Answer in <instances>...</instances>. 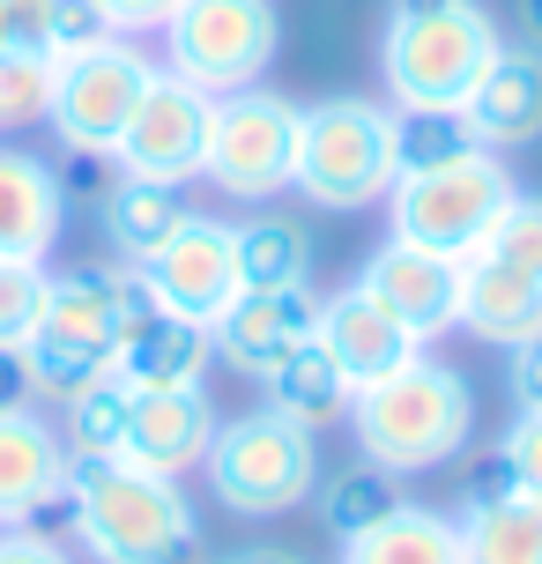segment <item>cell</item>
I'll use <instances>...</instances> for the list:
<instances>
[{"label":"cell","instance_id":"5bb4252c","mask_svg":"<svg viewBox=\"0 0 542 564\" xmlns=\"http://www.w3.org/2000/svg\"><path fill=\"white\" fill-rule=\"evenodd\" d=\"M460 268H468V260H446V253L409 246V238H387V246L357 268V282H365L379 305H394L401 327L431 349L438 335L460 327Z\"/></svg>","mask_w":542,"mask_h":564},{"label":"cell","instance_id":"f1b7e54d","mask_svg":"<svg viewBox=\"0 0 542 564\" xmlns=\"http://www.w3.org/2000/svg\"><path fill=\"white\" fill-rule=\"evenodd\" d=\"M53 83H59V59L45 45H8L0 53V134H30V127H45L53 112Z\"/></svg>","mask_w":542,"mask_h":564},{"label":"cell","instance_id":"4fadbf2b","mask_svg":"<svg viewBox=\"0 0 542 564\" xmlns=\"http://www.w3.org/2000/svg\"><path fill=\"white\" fill-rule=\"evenodd\" d=\"M142 319H156V297H149L142 268H67V275L45 282V319L37 327L112 365L119 341L134 335Z\"/></svg>","mask_w":542,"mask_h":564},{"label":"cell","instance_id":"52a82bcc","mask_svg":"<svg viewBox=\"0 0 542 564\" xmlns=\"http://www.w3.org/2000/svg\"><path fill=\"white\" fill-rule=\"evenodd\" d=\"M275 45H283L275 0H178L164 23V67L208 97L253 89L275 67Z\"/></svg>","mask_w":542,"mask_h":564},{"label":"cell","instance_id":"ab89813d","mask_svg":"<svg viewBox=\"0 0 542 564\" xmlns=\"http://www.w3.org/2000/svg\"><path fill=\"white\" fill-rule=\"evenodd\" d=\"M224 564H305L297 550H238V557H224Z\"/></svg>","mask_w":542,"mask_h":564},{"label":"cell","instance_id":"f546056e","mask_svg":"<svg viewBox=\"0 0 542 564\" xmlns=\"http://www.w3.org/2000/svg\"><path fill=\"white\" fill-rule=\"evenodd\" d=\"M45 260H0V349H23L45 319Z\"/></svg>","mask_w":542,"mask_h":564},{"label":"cell","instance_id":"9a60e30c","mask_svg":"<svg viewBox=\"0 0 542 564\" xmlns=\"http://www.w3.org/2000/svg\"><path fill=\"white\" fill-rule=\"evenodd\" d=\"M313 327H319V290L313 282H290V290H238L230 312L208 327V341H216V357L230 371L268 379Z\"/></svg>","mask_w":542,"mask_h":564},{"label":"cell","instance_id":"2e32d148","mask_svg":"<svg viewBox=\"0 0 542 564\" xmlns=\"http://www.w3.org/2000/svg\"><path fill=\"white\" fill-rule=\"evenodd\" d=\"M319 349L335 357V365L349 371V387H371V379H387V371L416 365L424 357V341L401 327L394 305H379L365 282H349V290H335V297H319Z\"/></svg>","mask_w":542,"mask_h":564},{"label":"cell","instance_id":"1f68e13d","mask_svg":"<svg viewBox=\"0 0 542 564\" xmlns=\"http://www.w3.org/2000/svg\"><path fill=\"white\" fill-rule=\"evenodd\" d=\"M105 37H119V30L97 0H53V8L37 15V45L53 59H75V53H89V45H105Z\"/></svg>","mask_w":542,"mask_h":564},{"label":"cell","instance_id":"ac0fdd59","mask_svg":"<svg viewBox=\"0 0 542 564\" xmlns=\"http://www.w3.org/2000/svg\"><path fill=\"white\" fill-rule=\"evenodd\" d=\"M67 230V178L30 149H0V260H53Z\"/></svg>","mask_w":542,"mask_h":564},{"label":"cell","instance_id":"ffe728a7","mask_svg":"<svg viewBox=\"0 0 542 564\" xmlns=\"http://www.w3.org/2000/svg\"><path fill=\"white\" fill-rule=\"evenodd\" d=\"M460 550L468 564H542V498L513 490L506 468H490V476L468 482V498H460Z\"/></svg>","mask_w":542,"mask_h":564},{"label":"cell","instance_id":"60d3db41","mask_svg":"<svg viewBox=\"0 0 542 564\" xmlns=\"http://www.w3.org/2000/svg\"><path fill=\"white\" fill-rule=\"evenodd\" d=\"M520 30H528V45H542V0H520Z\"/></svg>","mask_w":542,"mask_h":564},{"label":"cell","instance_id":"8d00e7d4","mask_svg":"<svg viewBox=\"0 0 542 564\" xmlns=\"http://www.w3.org/2000/svg\"><path fill=\"white\" fill-rule=\"evenodd\" d=\"M105 15H112V30L119 37H134V30H164L172 23V8L178 0H97Z\"/></svg>","mask_w":542,"mask_h":564},{"label":"cell","instance_id":"d6a6232c","mask_svg":"<svg viewBox=\"0 0 542 564\" xmlns=\"http://www.w3.org/2000/svg\"><path fill=\"white\" fill-rule=\"evenodd\" d=\"M484 253H498L506 268L542 282V194H520L513 208H506V224H498V238H490Z\"/></svg>","mask_w":542,"mask_h":564},{"label":"cell","instance_id":"74e56055","mask_svg":"<svg viewBox=\"0 0 542 564\" xmlns=\"http://www.w3.org/2000/svg\"><path fill=\"white\" fill-rule=\"evenodd\" d=\"M30 401V371H23V349H0V409H23Z\"/></svg>","mask_w":542,"mask_h":564},{"label":"cell","instance_id":"836d02e7","mask_svg":"<svg viewBox=\"0 0 542 564\" xmlns=\"http://www.w3.org/2000/svg\"><path fill=\"white\" fill-rule=\"evenodd\" d=\"M498 468H506L513 490L542 498V409H520V416L506 423V438H498Z\"/></svg>","mask_w":542,"mask_h":564},{"label":"cell","instance_id":"5b68a950","mask_svg":"<svg viewBox=\"0 0 542 564\" xmlns=\"http://www.w3.org/2000/svg\"><path fill=\"white\" fill-rule=\"evenodd\" d=\"M513 200H520V186L506 171V156L498 149H468V156H446V164L401 171L394 194H387V224H394V238L424 246V253L476 260L498 238Z\"/></svg>","mask_w":542,"mask_h":564},{"label":"cell","instance_id":"e0dca14e","mask_svg":"<svg viewBox=\"0 0 542 564\" xmlns=\"http://www.w3.org/2000/svg\"><path fill=\"white\" fill-rule=\"evenodd\" d=\"M216 401H208V387H149V394H134V416H127V446H119V460H134V468H149V476H186V468H200V453H208V438H216Z\"/></svg>","mask_w":542,"mask_h":564},{"label":"cell","instance_id":"7402d4cb","mask_svg":"<svg viewBox=\"0 0 542 564\" xmlns=\"http://www.w3.org/2000/svg\"><path fill=\"white\" fill-rule=\"evenodd\" d=\"M186 216H194V208H186V194H178V186L127 178V171H119L112 186L97 194V224H105V246L119 253V268H142V260H156V253L178 238V224H186Z\"/></svg>","mask_w":542,"mask_h":564},{"label":"cell","instance_id":"cb8c5ba5","mask_svg":"<svg viewBox=\"0 0 542 564\" xmlns=\"http://www.w3.org/2000/svg\"><path fill=\"white\" fill-rule=\"evenodd\" d=\"M349 401H357V387H349V371L319 349V335H305L297 349H290L283 365L260 379V409H275V416L305 423V431H327V423L349 416Z\"/></svg>","mask_w":542,"mask_h":564},{"label":"cell","instance_id":"277c9868","mask_svg":"<svg viewBox=\"0 0 542 564\" xmlns=\"http://www.w3.org/2000/svg\"><path fill=\"white\" fill-rule=\"evenodd\" d=\"M401 178V112L379 97H319L297 119V178L290 194L313 208H371L387 200Z\"/></svg>","mask_w":542,"mask_h":564},{"label":"cell","instance_id":"7c38bea8","mask_svg":"<svg viewBox=\"0 0 542 564\" xmlns=\"http://www.w3.org/2000/svg\"><path fill=\"white\" fill-rule=\"evenodd\" d=\"M67 468H75V453L37 401L0 409V528L53 535V520H67Z\"/></svg>","mask_w":542,"mask_h":564},{"label":"cell","instance_id":"7a4b0ae2","mask_svg":"<svg viewBox=\"0 0 542 564\" xmlns=\"http://www.w3.org/2000/svg\"><path fill=\"white\" fill-rule=\"evenodd\" d=\"M349 431H357V460L387 476H424V468L460 460V446L476 438V387L424 349L416 365L357 387Z\"/></svg>","mask_w":542,"mask_h":564},{"label":"cell","instance_id":"f35d334b","mask_svg":"<svg viewBox=\"0 0 542 564\" xmlns=\"http://www.w3.org/2000/svg\"><path fill=\"white\" fill-rule=\"evenodd\" d=\"M30 30H23V15H15V0H0V53H8V45H23ZM30 45H37V37H30Z\"/></svg>","mask_w":542,"mask_h":564},{"label":"cell","instance_id":"8992f818","mask_svg":"<svg viewBox=\"0 0 542 564\" xmlns=\"http://www.w3.org/2000/svg\"><path fill=\"white\" fill-rule=\"evenodd\" d=\"M200 476L216 490V506L238 520H275V512L305 506L319 482V431L275 416V409H246V416L216 423V438L200 453Z\"/></svg>","mask_w":542,"mask_h":564},{"label":"cell","instance_id":"ba28073f","mask_svg":"<svg viewBox=\"0 0 542 564\" xmlns=\"http://www.w3.org/2000/svg\"><path fill=\"white\" fill-rule=\"evenodd\" d=\"M297 119H305V105H290V97H275L260 83L216 97L200 178L224 200H246V208L290 194V178H297Z\"/></svg>","mask_w":542,"mask_h":564},{"label":"cell","instance_id":"3957f363","mask_svg":"<svg viewBox=\"0 0 542 564\" xmlns=\"http://www.w3.org/2000/svg\"><path fill=\"white\" fill-rule=\"evenodd\" d=\"M67 528L97 564H172L200 542L186 490L134 460H75L67 468Z\"/></svg>","mask_w":542,"mask_h":564},{"label":"cell","instance_id":"8fae6325","mask_svg":"<svg viewBox=\"0 0 542 564\" xmlns=\"http://www.w3.org/2000/svg\"><path fill=\"white\" fill-rule=\"evenodd\" d=\"M142 282L164 319H186V327H216L230 312V297L246 290L238 282V238L216 216H186L178 238L156 260H142Z\"/></svg>","mask_w":542,"mask_h":564},{"label":"cell","instance_id":"d590c367","mask_svg":"<svg viewBox=\"0 0 542 564\" xmlns=\"http://www.w3.org/2000/svg\"><path fill=\"white\" fill-rule=\"evenodd\" d=\"M513 365H506V387H513L520 409H542V335H528L520 349H506Z\"/></svg>","mask_w":542,"mask_h":564},{"label":"cell","instance_id":"30bf717a","mask_svg":"<svg viewBox=\"0 0 542 564\" xmlns=\"http://www.w3.org/2000/svg\"><path fill=\"white\" fill-rule=\"evenodd\" d=\"M208 119H216V97L194 83H178L172 67H156L142 89V105L119 134L112 164L127 178H156V186H186L208 164Z\"/></svg>","mask_w":542,"mask_h":564},{"label":"cell","instance_id":"44dd1931","mask_svg":"<svg viewBox=\"0 0 542 564\" xmlns=\"http://www.w3.org/2000/svg\"><path fill=\"white\" fill-rule=\"evenodd\" d=\"M460 335L520 349L528 335H542V282L506 268L498 253H476L460 268Z\"/></svg>","mask_w":542,"mask_h":564},{"label":"cell","instance_id":"484cf974","mask_svg":"<svg viewBox=\"0 0 542 564\" xmlns=\"http://www.w3.org/2000/svg\"><path fill=\"white\" fill-rule=\"evenodd\" d=\"M230 238H238V282H246V290H290V282H313V238L290 224V216L230 224Z\"/></svg>","mask_w":542,"mask_h":564},{"label":"cell","instance_id":"e575fe53","mask_svg":"<svg viewBox=\"0 0 542 564\" xmlns=\"http://www.w3.org/2000/svg\"><path fill=\"white\" fill-rule=\"evenodd\" d=\"M0 564H75V550L45 528H0Z\"/></svg>","mask_w":542,"mask_h":564},{"label":"cell","instance_id":"603a6c76","mask_svg":"<svg viewBox=\"0 0 542 564\" xmlns=\"http://www.w3.org/2000/svg\"><path fill=\"white\" fill-rule=\"evenodd\" d=\"M208 365H216L208 327H186V319H164V312H156V319H142L134 335L119 341L112 379L134 387V394H149V387H200Z\"/></svg>","mask_w":542,"mask_h":564},{"label":"cell","instance_id":"83f0119b","mask_svg":"<svg viewBox=\"0 0 542 564\" xmlns=\"http://www.w3.org/2000/svg\"><path fill=\"white\" fill-rule=\"evenodd\" d=\"M127 416H134V387L89 379L83 394L59 401V438H67L75 460H119V446H127Z\"/></svg>","mask_w":542,"mask_h":564},{"label":"cell","instance_id":"9c48e42d","mask_svg":"<svg viewBox=\"0 0 542 564\" xmlns=\"http://www.w3.org/2000/svg\"><path fill=\"white\" fill-rule=\"evenodd\" d=\"M149 75H156V59L134 45V37H105V45H89V53L59 59V83H53V127L59 149H75V156H105L112 164L119 134H127V119L142 105Z\"/></svg>","mask_w":542,"mask_h":564},{"label":"cell","instance_id":"b9f144b4","mask_svg":"<svg viewBox=\"0 0 542 564\" xmlns=\"http://www.w3.org/2000/svg\"><path fill=\"white\" fill-rule=\"evenodd\" d=\"M45 8H53V0H15V15H23L30 37H37V15H45Z\"/></svg>","mask_w":542,"mask_h":564},{"label":"cell","instance_id":"4dcf8cb0","mask_svg":"<svg viewBox=\"0 0 542 564\" xmlns=\"http://www.w3.org/2000/svg\"><path fill=\"white\" fill-rule=\"evenodd\" d=\"M468 149H484V141L468 134L460 112H401V171L446 164V156H468Z\"/></svg>","mask_w":542,"mask_h":564},{"label":"cell","instance_id":"6da1fadb","mask_svg":"<svg viewBox=\"0 0 542 564\" xmlns=\"http://www.w3.org/2000/svg\"><path fill=\"white\" fill-rule=\"evenodd\" d=\"M506 30L484 0H394L379 30V83L394 112H460Z\"/></svg>","mask_w":542,"mask_h":564},{"label":"cell","instance_id":"4316f807","mask_svg":"<svg viewBox=\"0 0 542 564\" xmlns=\"http://www.w3.org/2000/svg\"><path fill=\"white\" fill-rule=\"evenodd\" d=\"M313 498H319V520H327V535H335V542H357L365 528H379L394 506H409V498H401V476L371 468V460H349L343 476H319Z\"/></svg>","mask_w":542,"mask_h":564},{"label":"cell","instance_id":"d6986e66","mask_svg":"<svg viewBox=\"0 0 542 564\" xmlns=\"http://www.w3.org/2000/svg\"><path fill=\"white\" fill-rule=\"evenodd\" d=\"M468 134L484 149H528L542 141V45H498L476 97L460 105Z\"/></svg>","mask_w":542,"mask_h":564},{"label":"cell","instance_id":"d4e9b609","mask_svg":"<svg viewBox=\"0 0 542 564\" xmlns=\"http://www.w3.org/2000/svg\"><path fill=\"white\" fill-rule=\"evenodd\" d=\"M343 564H468L460 550V520L431 506H394L379 528L343 542Z\"/></svg>","mask_w":542,"mask_h":564}]
</instances>
